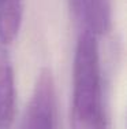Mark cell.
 <instances>
[{
  "label": "cell",
  "mask_w": 127,
  "mask_h": 129,
  "mask_svg": "<svg viewBox=\"0 0 127 129\" xmlns=\"http://www.w3.org/2000/svg\"><path fill=\"white\" fill-rule=\"evenodd\" d=\"M71 129H109L98 37L79 32L72 64Z\"/></svg>",
  "instance_id": "1"
},
{
  "label": "cell",
  "mask_w": 127,
  "mask_h": 129,
  "mask_svg": "<svg viewBox=\"0 0 127 129\" xmlns=\"http://www.w3.org/2000/svg\"><path fill=\"white\" fill-rule=\"evenodd\" d=\"M18 129H56V91L49 69H42Z\"/></svg>",
  "instance_id": "2"
},
{
  "label": "cell",
  "mask_w": 127,
  "mask_h": 129,
  "mask_svg": "<svg viewBox=\"0 0 127 129\" xmlns=\"http://www.w3.org/2000/svg\"><path fill=\"white\" fill-rule=\"evenodd\" d=\"M70 7L79 32H87L100 37L111 29V0H70Z\"/></svg>",
  "instance_id": "3"
},
{
  "label": "cell",
  "mask_w": 127,
  "mask_h": 129,
  "mask_svg": "<svg viewBox=\"0 0 127 129\" xmlns=\"http://www.w3.org/2000/svg\"><path fill=\"white\" fill-rule=\"evenodd\" d=\"M15 121V76L6 45L0 43V129H11Z\"/></svg>",
  "instance_id": "4"
},
{
  "label": "cell",
  "mask_w": 127,
  "mask_h": 129,
  "mask_svg": "<svg viewBox=\"0 0 127 129\" xmlns=\"http://www.w3.org/2000/svg\"><path fill=\"white\" fill-rule=\"evenodd\" d=\"M23 19V0H0V43H13Z\"/></svg>",
  "instance_id": "5"
}]
</instances>
